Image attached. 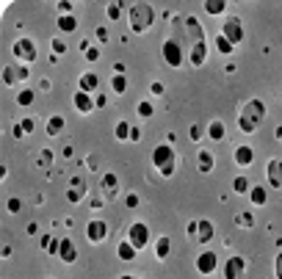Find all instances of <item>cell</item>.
<instances>
[{
	"label": "cell",
	"mask_w": 282,
	"mask_h": 279,
	"mask_svg": "<svg viewBox=\"0 0 282 279\" xmlns=\"http://www.w3.org/2000/svg\"><path fill=\"white\" fill-rule=\"evenodd\" d=\"M263 119H266V103L257 100V97L247 100L244 108L238 111V130L252 136V133H257V127L263 125Z\"/></svg>",
	"instance_id": "6da1fadb"
},
{
	"label": "cell",
	"mask_w": 282,
	"mask_h": 279,
	"mask_svg": "<svg viewBox=\"0 0 282 279\" xmlns=\"http://www.w3.org/2000/svg\"><path fill=\"white\" fill-rule=\"evenodd\" d=\"M127 20H130L133 34H147L155 25V8L149 6V3H133V6L127 8Z\"/></svg>",
	"instance_id": "7a4b0ae2"
},
{
	"label": "cell",
	"mask_w": 282,
	"mask_h": 279,
	"mask_svg": "<svg viewBox=\"0 0 282 279\" xmlns=\"http://www.w3.org/2000/svg\"><path fill=\"white\" fill-rule=\"evenodd\" d=\"M149 161H152V166L158 169L161 177H172L175 169H177V155H175V147H172V144H158V147L152 149V155H149Z\"/></svg>",
	"instance_id": "3957f363"
},
{
	"label": "cell",
	"mask_w": 282,
	"mask_h": 279,
	"mask_svg": "<svg viewBox=\"0 0 282 279\" xmlns=\"http://www.w3.org/2000/svg\"><path fill=\"white\" fill-rule=\"evenodd\" d=\"M185 56H188V53L183 50V39H180V36H172V39L163 42V61L169 64V67H175V70L183 67Z\"/></svg>",
	"instance_id": "277c9868"
},
{
	"label": "cell",
	"mask_w": 282,
	"mask_h": 279,
	"mask_svg": "<svg viewBox=\"0 0 282 279\" xmlns=\"http://www.w3.org/2000/svg\"><path fill=\"white\" fill-rule=\"evenodd\" d=\"M11 53H14L17 64H34L39 58V50H36L34 39H28V36H20L14 42V47H11Z\"/></svg>",
	"instance_id": "5b68a950"
},
{
	"label": "cell",
	"mask_w": 282,
	"mask_h": 279,
	"mask_svg": "<svg viewBox=\"0 0 282 279\" xmlns=\"http://www.w3.org/2000/svg\"><path fill=\"white\" fill-rule=\"evenodd\" d=\"M127 241L136 246V249H147L149 246V227L144 221H136L127 227Z\"/></svg>",
	"instance_id": "8992f818"
},
{
	"label": "cell",
	"mask_w": 282,
	"mask_h": 279,
	"mask_svg": "<svg viewBox=\"0 0 282 279\" xmlns=\"http://www.w3.org/2000/svg\"><path fill=\"white\" fill-rule=\"evenodd\" d=\"M221 36H224L233 47H235V44H241V42H244V22H241L238 17H227L224 28H221Z\"/></svg>",
	"instance_id": "52a82bcc"
},
{
	"label": "cell",
	"mask_w": 282,
	"mask_h": 279,
	"mask_svg": "<svg viewBox=\"0 0 282 279\" xmlns=\"http://www.w3.org/2000/svg\"><path fill=\"white\" fill-rule=\"evenodd\" d=\"M194 265H197V274H202V277H211V274H216V268H219V254L216 251H202L197 260H194Z\"/></svg>",
	"instance_id": "ba28073f"
},
{
	"label": "cell",
	"mask_w": 282,
	"mask_h": 279,
	"mask_svg": "<svg viewBox=\"0 0 282 279\" xmlns=\"http://www.w3.org/2000/svg\"><path fill=\"white\" fill-rule=\"evenodd\" d=\"M221 274H224V279H244V274H247V260L238 257V254H235V257H227Z\"/></svg>",
	"instance_id": "9c48e42d"
},
{
	"label": "cell",
	"mask_w": 282,
	"mask_h": 279,
	"mask_svg": "<svg viewBox=\"0 0 282 279\" xmlns=\"http://www.w3.org/2000/svg\"><path fill=\"white\" fill-rule=\"evenodd\" d=\"M86 238L92 241V244H103L108 241V224L103 218H92V221L86 224Z\"/></svg>",
	"instance_id": "30bf717a"
},
{
	"label": "cell",
	"mask_w": 282,
	"mask_h": 279,
	"mask_svg": "<svg viewBox=\"0 0 282 279\" xmlns=\"http://www.w3.org/2000/svg\"><path fill=\"white\" fill-rule=\"evenodd\" d=\"M58 260L67 265H72L75 260H78V249H75V244H72L70 235H61V246H58Z\"/></svg>",
	"instance_id": "8fae6325"
},
{
	"label": "cell",
	"mask_w": 282,
	"mask_h": 279,
	"mask_svg": "<svg viewBox=\"0 0 282 279\" xmlns=\"http://www.w3.org/2000/svg\"><path fill=\"white\" fill-rule=\"evenodd\" d=\"M266 177H268V185H271V188H282V161H280V158L268 161Z\"/></svg>",
	"instance_id": "7c38bea8"
},
{
	"label": "cell",
	"mask_w": 282,
	"mask_h": 279,
	"mask_svg": "<svg viewBox=\"0 0 282 279\" xmlns=\"http://www.w3.org/2000/svg\"><path fill=\"white\" fill-rule=\"evenodd\" d=\"M72 105H75V111L78 113H92L94 111V100L92 94H86V91H75V97H72Z\"/></svg>",
	"instance_id": "4fadbf2b"
},
{
	"label": "cell",
	"mask_w": 282,
	"mask_h": 279,
	"mask_svg": "<svg viewBox=\"0 0 282 279\" xmlns=\"http://www.w3.org/2000/svg\"><path fill=\"white\" fill-rule=\"evenodd\" d=\"M213 235H216V227L208 218H199L197 221V244H211Z\"/></svg>",
	"instance_id": "5bb4252c"
},
{
	"label": "cell",
	"mask_w": 282,
	"mask_h": 279,
	"mask_svg": "<svg viewBox=\"0 0 282 279\" xmlns=\"http://www.w3.org/2000/svg\"><path fill=\"white\" fill-rule=\"evenodd\" d=\"M233 158H235V163H238V166H252L254 149L249 147V144H238V147H235V152H233Z\"/></svg>",
	"instance_id": "9a60e30c"
},
{
	"label": "cell",
	"mask_w": 282,
	"mask_h": 279,
	"mask_svg": "<svg viewBox=\"0 0 282 279\" xmlns=\"http://www.w3.org/2000/svg\"><path fill=\"white\" fill-rule=\"evenodd\" d=\"M100 188H103V194L113 196L116 191H119V177L113 174V172H106V174L100 177Z\"/></svg>",
	"instance_id": "2e32d148"
},
{
	"label": "cell",
	"mask_w": 282,
	"mask_h": 279,
	"mask_svg": "<svg viewBox=\"0 0 282 279\" xmlns=\"http://www.w3.org/2000/svg\"><path fill=\"white\" fill-rule=\"evenodd\" d=\"M213 166H216V161H213V152H211V149H202V152L197 155V169L202 172V174H211Z\"/></svg>",
	"instance_id": "e0dca14e"
},
{
	"label": "cell",
	"mask_w": 282,
	"mask_h": 279,
	"mask_svg": "<svg viewBox=\"0 0 282 279\" xmlns=\"http://www.w3.org/2000/svg\"><path fill=\"white\" fill-rule=\"evenodd\" d=\"M136 251H139V249H136V246L125 238V241H122V244L116 246V257H119L122 263H130V260H136Z\"/></svg>",
	"instance_id": "ac0fdd59"
},
{
	"label": "cell",
	"mask_w": 282,
	"mask_h": 279,
	"mask_svg": "<svg viewBox=\"0 0 282 279\" xmlns=\"http://www.w3.org/2000/svg\"><path fill=\"white\" fill-rule=\"evenodd\" d=\"M78 83H80V91H86V94H92V91H97V86H100V77L94 75V72H83Z\"/></svg>",
	"instance_id": "d6986e66"
},
{
	"label": "cell",
	"mask_w": 282,
	"mask_h": 279,
	"mask_svg": "<svg viewBox=\"0 0 282 279\" xmlns=\"http://www.w3.org/2000/svg\"><path fill=\"white\" fill-rule=\"evenodd\" d=\"M249 199H252L254 208H263V205L268 202V191H266V185H252V188H249Z\"/></svg>",
	"instance_id": "ffe728a7"
},
{
	"label": "cell",
	"mask_w": 282,
	"mask_h": 279,
	"mask_svg": "<svg viewBox=\"0 0 282 279\" xmlns=\"http://www.w3.org/2000/svg\"><path fill=\"white\" fill-rule=\"evenodd\" d=\"M169 254H172V238L169 235H161L155 241V257L158 260H166Z\"/></svg>",
	"instance_id": "44dd1931"
},
{
	"label": "cell",
	"mask_w": 282,
	"mask_h": 279,
	"mask_svg": "<svg viewBox=\"0 0 282 279\" xmlns=\"http://www.w3.org/2000/svg\"><path fill=\"white\" fill-rule=\"evenodd\" d=\"M227 130H224V122L221 119H213L211 125H208V139L211 141H224Z\"/></svg>",
	"instance_id": "7402d4cb"
},
{
	"label": "cell",
	"mask_w": 282,
	"mask_h": 279,
	"mask_svg": "<svg viewBox=\"0 0 282 279\" xmlns=\"http://www.w3.org/2000/svg\"><path fill=\"white\" fill-rule=\"evenodd\" d=\"M56 25H58L61 34H72V31H78V20H75L72 14H58Z\"/></svg>",
	"instance_id": "603a6c76"
},
{
	"label": "cell",
	"mask_w": 282,
	"mask_h": 279,
	"mask_svg": "<svg viewBox=\"0 0 282 279\" xmlns=\"http://www.w3.org/2000/svg\"><path fill=\"white\" fill-rule=\"evenodd\" d=\"M64 125H67V122H64V116H50L47 119V136L50 139H56V136H61V130H64Z\"/></svg>",
	"instance_id": "cb8c5ba5"
},
{
	"label": "cell",
	"mask_w": 282,
	"mask_h": 279,
	"mask_svg": "<svg viewBox=\"0 0 282 279\" xmlns=\"http://www.w3.org/2000/svg\"><path fill=\"white\" fill-rule=\"evenodd\" d=\"M86 194H89L86 188H75V185H70V188H67V199H70L72 205H80L86 199Z\"/></svg>",
	"instance_id": "d4e9b609"
},
{
	"label": "cell",
	"mask_w": 282,
	"mask_h": 279,
	"mask_svg": "<svg viewBox=\"0 0 282 279\" xmlns=\"http://www.w3.org/2000/svg\"><path fill=\"white\" fill-rule=\"evenodd\" d=\"M34 100H36V91L34 89H22L20 94H17V105H22V108L34 105Z\"/></svg>",
	"instance_id": "484cf974"
},
{
	"label": "cell",
	"mask_w": 282,
	"mask_h": 279,
	"mask_svg": "<svg viewBox=\"0 0 282 279\" xmlns=\"http://www.w3.org/2000/svg\"><path fill=\"white\" fill-rule=\"evenodd\" d=\"M227 8V3L224 0H205V11H208V14H221V11H224Z\"/></svg>",
	"instance_id": "4316f807"
},
{
	"label": "cell",
	"mask_w": 282,
	"mask_h": 279,
	"mask_svg": "<svg viewBox=\"0 0 282 279\" xmlns=\"http://www.w3.org/2000/svg\"><path fill=\"white\" fill-rule=\"evenodd\" d=\"M130 130H133V125H127V122H116L113 136H116V141H127V139H130Z\"/></svg>",
	"instance_id": "83f0119b"
},
{
	"label": "cell",
	"mask_w": 282,
	"mask_h": 279,
	"mask_svg": "<svg viewBox=\"0 0 282 279\" xmlns=\"http://www.w3.org/2000/svg\"><path fill=\"white\" fill-rule=\"evenodd\" d=\"M111 89L116 91V94H125L127 91V75H113L111 77Z\"/></svg>",
	"instance_id": "f1b7e54d"
},
{
	"label": "cell",
	"mask_w": 282,
	"mask_h": 279,
	"mask_svg": "<svg viewBox=\"0 0 282 279\" xmlns=\"http://www.w3.org/2000/svg\"><path fill=\"white\" fill-rule=\"evenodd\" d=\"M136 111H139V116H141V119H149V116H152V113H155V105L149 103V100H141V103H139V108H136Z\"/></svg>",
	"instance_id": "f546056e"
},
{
	"label": "cell",
	"mask_w": 282,
	"mask_h": 279,
	"mask_svg": "<svg viewBox=\"0 0 282 279\" xmlns=\"http://www.w3.org/2000/svg\"><path fill=\"white\" fill-rule=\"evenodd\" d=\"M216 50H219V53H221V56H233V44H230V42H227V39H224V36H216Z\"/></svg>",
	"instance_id": "4dcf8cb0"
},
{
	"label": "cell",
	"mask_w": 282,
	"mask_h": 279,
	"mask_svg": "<svg viewBox=\"0 0 282 279\" xmlns=\"http://www.w3.org/2000/svg\"><path fill=\"white\" fill-rule=\"evenodd\" d=\"M36 166H39V169H50V166H53V152H50V149H42L39 158H36Z\"/></svg>",
	"instance_id": "1f68e13d"
},
{
	"label": "cell",
	"mask_w": 282,
	"mask_h": 279,
	"mask_svg": "<svg viewBox=\"0 0 282 279\" xmlns=\"http://www.w3.org/2000/svg\"><path fill=\"white\" fill-rule=\"evenodd\" d=\"M249 188H252V185H249L247 177H235V180H233V191H235V194H249Z\"/></svg>",
	"instance_id": "d6a6232c"
},
{
	"label": "cell",
	"mask_w": 282,
	"mask_h": 279,
	"mask_svg": "<svg viewBox=\"0 0 282 279\" xmlns=\"http://www.w3.org/2000/svg\"><path fill=\"white\" fill-rule=\"evenodd\" d=\"M3 83H6V86L17 83V64H14V67H3Z\"/></svg>",
	"instance_id": "836d02e7"
},
{
	"label": "cell",
	"mask_w": 282,
	"mask_h": 279,
	"mask_svg": "<svg viewBox=\"0 0 282 279\" xmlns=\"http://www.w3.org/2000/svg\"><path fill=\"white\" fill-rule=\"evenodd\" d=\"M106 14H108V20H119L122 17V3H108V8H106Z\"/></svg>",
	"instance_id": "e575fe53"
},
{
	"label": "cell",
	"mask_w": 282,
	"mask_h": 279,
	"mask_svg": "<svg viewBox=\"0 0 282 279\" xmlns=\"http://www.w3.org/2000/svg\"><path fill=\"white\" fill-rule=\"evenodd\" d=\"M235 224L238 227H254V218L252 213H235Z\"/></svg>",
	"instance_id": "d590c367"
},
{
	"label": "cell",
	"mask_w": 282,
	"mask_h": 279,
	"mask_svg": "<svg viewBox=\"0 0 282 279\" xmlns=\"http://www.w3.org/2000/svg\"><path fill=\"white\" fill-rule=\"evenodd\" d=\"M50 47H53V56H64V53H67V42H64V39H53V42H50Z\"/></svg>",
	"instance_id": "8d00e7d4"
},
{
	"label": "cell",
	"mask_w": 282,
	"mask_h": 279,
	"mask_svg": "<svg viewBox=\"0 0 282 279\" xmlns=\"http://www.w3.org/2000/svg\"><path fill=\"white\" fill-rule=\"evenodd\" d=\"M58 246H61V235H53V241H50V246H47L50 257H58Z\"/></svg>",
	"instance_id": "74e56055"
},
{
	"label": "cell",
	"mask_w": 282,
	"mask_h": 279,
	"mask_svg": "<svg viewBox=\"0 0 282 279\" xmlns=\"http://www.w3.org/2000/svg\"><path fill=\"white\" fill-rule=\"evenodd\" d=\"M6 210H8V213H20V210H22V202L17 199V196H11V199H6Z\"/></svg>",
	"instance_id": "f35d334b"
},
{
	"label": "cell",
	"mask_w": 282,
	"mask_h": 279,
	"mask_svg": "<svg viewBox=\"0 0 282 279\" xmlns=\"http://www.w3.org/2000/svg\"><path fill=\"white\" fill-rule=\"evenodd\" d=\"M31 77V70H28V64H17V80H28Z\"/></svg>",
	"instance_id": "ab89813d"
},
{
	"label": "cell",
	"mask_w": 282,
	"mask_h": 279,
	"mask_svg": "<svg viewBox=\"0 0 282 279\" xmlns=\"http://www.w3.org/2000/svg\"><path fill=\"white\" fill-rule=\"evenodd\" d=\"M20 125H22V130H25V133H34V130H36V122H34L31 116L20 119Z\"/></svg>",
	"instance_id": "60d3db41"
},
{
	"label": "cell",
	"mask_w": 282,
	"mask_h": 279,
	"mask_svg": "<svg viewBox=\"0 0 282 279\" xmlns=\"http://www.w3.org/2000/svg\"><path fill=\"white\" fill-rule=\"evenodd\" d=\"M188 136H191V141H199V139H202V127H199V125H191V127H188Z\"/></svg>",
	"instance_id": "b9f144b4"
},
{
	"label": "cell",
	"mask_w": 282,
	"mask_h": 279,
	"mask_svg": "<svg viewBox=\"0 0 282 279\" xmlns=\"http://www.w3.org/2000/svg\"><path fill=\"white\" fill-rule=\"evenodd\" d=\"M86 61H100V50L97 47H89V50H86Z\"/></svg>",
	"instance_id": "7bdbcfd3"
},
{
	"label": "cell",
	"mask_w": 282,
	"mask_h": 279,
	"mask_svg": "<svg viewBox=\"0 0 282 279\" xmlns=\"http://www.w3.org/2000/svg\"><path fill=\"white\" fill-rule=\"evenodd\" d=\"M125 205H127L130 210H136V208H139V196H136V194H127V196H125Z\"/></svg>",
	"instance_id": "ee69618b"
},
{
	"label": "cell",
	"mask_w": 282,
	"mask_h": 279,
	"mask_svg": "<svg viewBox=\"0 0 282 279\" xmlns=\"http://www.w3.org/2000/svg\"><path fill=\"white\" fill-rule=\"evenodd\" d=\"M274 271H277V279H282V251L277 254V260H274Z\"/></svg>",
	"instance_id": "f6af8a7d"
},
{
	"label": "cell",
	"mask_w": 282,
	"mask_h": 279,
	"mask_svg": "<svg viewBox=\"0 0 282 279\" xmlns=\"http://www.w3.org/2000/svg\"><path fill=\"white\" fill-rule=\"evenodd\" d=\"M106 105H108L106 94H97V97H94V108H106Z\"/></svg>",
	"instance_id": "bcb514c9"
},
{
	"label": "cell",
	"mask_w": 282,
	"mask_h": 279,
	"mask_svg": "<svg viewBox=\"0 0 282 279\" xmlns=\"http://www.w3.org/2000/svg\"><path fill=\"white\" fill-rule=\"evenodd\" d=\"M185 232H188V238H191V241H197V221H191L188 227H185Z\"/></svg>",
	"instance_id": "7dc6e473"
},
{
	"label": "cell",
	"mask_w": 282,
	"mask_h": 279,
	"mask_svg": "<svg viewBox=\"0 0 282 279\" xmlns=\"http://www.w3.org/2000/svg\"><path fill=\"white\" fill-rule=\"evenodd\" d=\"M11 136H14V139H22V136H25V130H22V125H20V122H17V125L11 127Z\"/></svg>",
	"instance_id": "c3c4849f"
},
{
	"label": "cell",
	"mask_w": 282,
	"mask_h": 279,
	"mask_svg": "<svg viewBox=\"0 0 282 279\" xmlns=\"http://www.w3.org/2000/svg\"><path fill=\"white\" fill-rule=\"evenodd\" d=\"M50 241H53V235H39V246H42L44 251H47V246H50Z\"/></svg>",
	"instance_id": "681fc988"
},
{
	"label": "cell",
	"mask_w": 282,
	"mask_h": 279,
	"mask_svg": "<svg viewBox=\"0 0 282 279\" xmlns=\"http://www.w3.org/2000/svg\"><path fill=\"white\" fill-rule=\"evenodd\" d=\"M108 36H111V34H108L106 28H97V39H100V42H108Z\"/></svg>",
	"instance_id": "f907efd6"
},
{
	"label": "cell",
	"mask_w": 282,
	"mask_h": 279,
	"mask_svg": "<svg viewBox=\"0 0 282 279\" xmlns=\"http://www.w3.org/2000/svg\"><path fill=\"white\" fill-rule=\"evenodd\" d=\"M149 91H152L155 97H158V94H163V83H152V86H149Z\"/></svg>",
	"instance_id": "816d5d0a"
},
{
	"label": "cell",
	"mask_w": 282,
	"mask_h": 279,
	"mask_svg": "<svg viewBox=\"0 0 282 279\" xmlns=\"http://www.w3.org/2000/svg\"><path fill=\"white\" fill-rule=\"evenodd\" d=\"M139 139H141V130L133 125V130H130V141H139Z\"/></svg>",
	"instance_id": "f5cc1de1"
},
{
	"label": "cell",
	"mask_w": 282,
	"mask_h": 279,
	"mask_svg": "<svg viewBox=\"0 0 282 279\" xmlns=\"http://www.w3.org/2000/svg\"><path fill=\"white\" fill-rule=\"evenodd\" d=\"M58 11H64V14H70V11H72V3H58Z\"/></svg>",
	"instance_id": "db71d44e"
},
{
	"label": "cell",
	"mask_w": 282,
	"mask_h": 279,
	"mask_svg": "<svg viewBox=\"0 0 282 279\" xmlns=\"http://www.w3.org/2000/svg\"><path fill=\"white\" fill-rule=\"evenodd\" d=\"M36 232H39V227H36V224L31 221V224H28V235H36Z\"/></svg>",
	"instance_id": "11a10c76"
},
{
	"label": "cell",
	"mask_w": 282,
	"mask_h": 279,
	"mask_svg": "<svg viewBox=\"0 0 282 279\" xmlns=\"http://www.w3.org/2000/svg\"><path fill=\"white\" fill-rule=\"evenodd\" d=\"M119 279H139V277H130V274H125V277H119Z\"/></svg>",
	"instance_id": "9f6ffc18"
},
{
	"label": "cell",
	"mask_w": 282,
	"mask_h": 279,
	"mask_svg": "<svg viewBox=\"0 0 282 279\" xmlns=\"http://www.w3.org/2000/svg\"><path fill=\"white\" fill-rule=\"evenodd\" d=\"M139 279H141V277H139Z\"/></svg>",
	"instance_id": "6f0895ef"
}]
</instances>
